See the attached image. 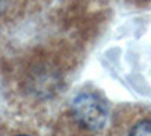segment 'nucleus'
<instances>
[{
  "mask_svg": "<svg viewBox=\"0 0 151 136\" xmlns=\"http://www.w3.org/2000/svg\"><path fill=\"white\" fill-rule=\"evenodd\" d=\"M18 136H27V135H18Z\"/></svg>",
  "mask_w": 151,
  "mask_h": 136,
  "instance_id": "nucleus-3",
  "label": "nucleus"
},
{
  "mask_svg": "<svg viewBox=\"0 0 151 136\" xmlns=\"http://www.w3.org/2000/svg\"><path fill=\"white\" fill-rule=\"evenodd\" d=\"M129 136H151V119L137 121L132 127Z\"/></svg>",
  "mask_w": 151,
  "mask_h": 136,
  "instance_id": "nucleus-2",
  "label": "nucleus"
},
{
  "mask_svg": "<svg viewBox=\"0 0 151 136\" xmlns=\"http://www.w3.org/2000/svg\"><path fill=\"white\" fill-rule=\"evenodd\" d=\"M73 115L79 124L88 130L103 129L109 118V107L103 98L92 92H82L73 100Z\"/></svg>",
  "mask_w": 151,
  "mask_h": 136,
  "instance_id": "nucleus-1",
  "label": "nucleus"
}]
</instances>
